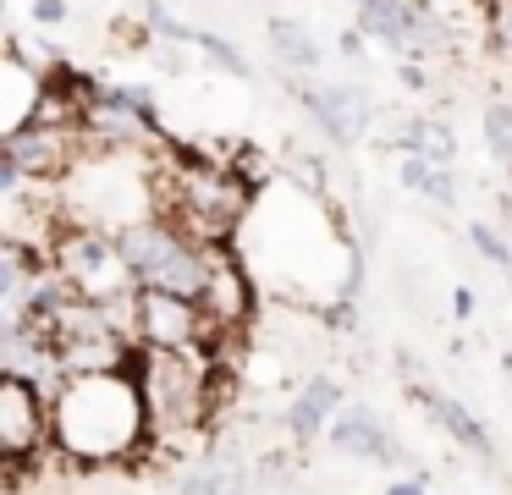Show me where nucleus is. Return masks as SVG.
Masks as SVG:
<instances>
[{
	"instance_id": "nucleus-1",
	"label": "nucleus",
	"mask_w": 512,
	"mask_h": 495,
	"mask_svg": "<svg viewBox=\"0 0 512 495\" xmlns=\"http://www.w3.org/2000/svg\"><path fill=\"white\" fill-rule=\"evenodd\" d=\"M50 424H56V446L72 462H122L155 429V418H149L138 374L111 369V374H72L67 391L50 402Z\"/></svg>"
},
{
	"instance_id": "nucleus-2",
	"label": "nucleus",
	"mask_w": 512,
	"mask_h": 495,
	"mask_svg": "<svg viewBox=\"0 0 512 495\" xmlns=\"http://www.w3.org/2000/svg\"><path fill=\"white\" fill-rule=\"evenodd\" d=\"M177 187H171L166 215L182 220L199 242H221L248 209V182L221 160H199L193 149H177Z\"/></svg>"
},
{
	"instance_id": "nucleus-3",
	"label": "nucleus",
	"mask_w": 512,
	"mask_h": 495,
	"mask_svg": "<svg viewBox=\"0 0 512 495\" xmlns=\"http://www.w3.org/2000/svg\"><path fill=\"white\" fill-rule=\"evenodd\" d=\"M138 385H144V402L155 429H193L204 413H210V363L193 352H166V347H138L133 363Z\"/></svg>"
},
{
	"instance_id": "nucleus-4",
	"label": "nucleus",
	"mask_w": 512,
	"mask_h": 495,
	"mask_svg": "<svg viewBox=\"0 0 512 495\" xmlns=\"http://www.w3.org/2000/svg\"><path fill=\"white\" fill-rule=\"evenodd\" d=\"M50 259L67 270V281L78 286L83 297L105 303V297H122V292H138V275L122 253V237L105 226H89V220H67L50 242Z\"/></svg>"
},
{
	"instance_id": "nucleus-5",
	"label": "nucleus",
	"mask_w": 512,
	"mask_h": 495,
	"mask_svg": "<svg viewBox=\"0 0 512 495\" xmlns=\"http://www.w3.org/2000/svg\"><path fill=\"white\" fill-rule=\"evenodd\" d=\"M358 28L397 61H430L452 50V28L430 0H358Z\"/></svg>"
},
{
	"instance_id": "nucleus-6",
	"label": "nucleus",
	"mask_w": 512,
	"mask_h": 495,
	"mask_svg": "<svg viewBox=\"0 0 512 495\" xmlns=\"http://www.w3.org/2000/svg\"><path fill=\"white\" fill-rule=\"evenodd\" d=\"M45 446H56V424H50V402L23 380V374H6L0 380V457L12 484L28 479L34 457Z\"/></svg>"
},
{
	"instance_id": "nucleus-7",
	"label": "nucleus",
	"mask_w": 512,
	"mask_h": 495,
	"mask_svg": "<svg viewBox=\"0 0 512 495\" xmlns=\"http://www.w3.org/2000/svg\"><path fill=\"white\" fill-rule=\"evenodd\" d=\"M210 330H221V325L204 308V297H177V292H160V286H138V347L193 352V347H204Z\"/></svg>"
},
{
	"instance_id": "nucleus-8",
	"label": "nucleus",
	"mask_w": 512,
	"mask_h": 495,
	"mask_svg": "<svg viewBox=\"0 0 512 495\" xmlns=\"http://www.w3.org/2000/svg\"><path fill=\"white\" fill-rule=\"evenodd\" d=\"M292 94L303 99V110L314 116V127L331 143L353 149V143L369 138V121H375V105L358 83H292Z\"/></svg>"
},
{
	"instance_id": "nucleus-9",
	"label": "nucleus",
	"mask_w": 512,
	"mask_h": 495,
	"mask_svg": "<svg viewBox=\"0 0 512 495\" xmlns=\"http://www.w3.org/2000/svg\"><path fill=\"white\" fill-rule=\"evenodd\" d=\"M116 237H122V253H127V264H133L138 286H149L182 248H188L193 231L182 226V220H171V215H138V220H127Z\"/></svg>"
},
{
	"instance_id": "nucleus-10",
	"label": "nucleus",
	"mask_w": 512,
	"mask_h": 495,
	"mask_svg": "<svg viewBox=\"0 0 512 495\" xmlns=\"http://www.w3.org/2000/svg\"><path fill=\"white\" fill-rule=\"evenodd\" d=\"M325 440H331L336 451H347V457H364V462H402V446L391 440L386 418L364 402H347L342 413L331 418Z\"/></svg>"
},
{
	"instance_id": "nucleus-11",
	"label": "nucleus",
	"mask_w": 512,
	"mask_h": 495,
	"mask_svg": "<svg viewBox=\"0 0 512 495\" xmlns=\"http://www.w3.org/2000/svg\"><path fill=\"white\" fill-rule=\"evenodd\" d=\"M408 391H413V402H419L424 413H430L435 424H441V429H446V435H452V440H457V446H463V451H474V457L496 462V440L485 435V424H479V418L468 413V407L457 402V396L435 391V385H424V380H413Z\"/></svg>"
},
{
	"instance_id": "nucleus-12",
	"label": "nucleus",
	"mask_w": 512,
	"mask_h": 495,
	"mask_svg": "<svg viewBox=\"0 0 512 495\" xmlns=\"http://www.w3.org/2000/svg\"><path fill=\"white\" fill-rule=\"evenodd\" d=\"M342 407H347V402H342V385H336L331 374H314V380L287 402V435H292V440L325 435V429H331V418L342 413Z\"/></svg>"
},
{
	"instance_id": "nucleus-13",
	"label": "nucleus",
	"mask_w": 512,
	"mask_h": 495,
	"mask_svg": "<svg viewBox=\"0 0 512 495\" xmlns=\"http://www.w3.org/2000/svg\"><path fill=\"white\" fill-rule=\"evenodd\" d=\"M204 308L215 314V325L232 330L248 319V308H254V286H248V275L237 270V259H215V275H210V292H204Z\"/></svg>"
},
{
	"instance_id": "nucleus-14",
	"label": "nucleus",
	"mask_w": 512,
	"mask_h": 495,
	"mask_svg": "<svg viewBox=\"0 0 512 495\" xmlns=\"http://www.w3.org/2000/svg\"><path fill=\"white\" fill-rule=\"evenodd\" d=\"M265 44H270V55H276L287 72H320V44H314V33L303 28V22L270 17L265 22Z\"/></svg>"
},
{
	"instance_id": "nucleus-15",
	"label": "nucleus",
	"mask_w": 512,
	"mask_h": 495,
	"mask_svg": "<svg viewBox=\"0 0 512 495\" xmlns=\"http://www.w3.org/2000/svg\"><path fill=\"white\" fill-rule=\"evenodd\" d=\"M397 149L424 154V160H435V165H457V132H452V121H441V116H413L408 127H402Z\"/></svg>"
},
{
	"instance_id": "nucleus-16",
	"label": "nucleus",
	"mask_w": 512,
	"mask_h": 495,
	"mask_svg": "<svg viewBox=\"0 0 512 495\" xmlns=\"http://www.w3.org/2000/svg\"><path fill=\"white\" fill-rule=\"evenodd\" d=\"M171 490H177V495H243L248 490V473L237 468V462H204V468L177 473Z\"/></svg>"
},
{
	"instance_id": "nucleus-17",
	"label": "nucleus",
	"mask_w": 512,
	"mask_h": 495,
	"mask_svg": "<svg viewBox=\"0 0 512 495\" xmlns=\"http://www.w3.org/2000/svg\"><path fill=\"white\" fill-rule=\"evenodd\" d=\"M485 149L512 171V105H507V99L485 105Z\"/></svg>"
},
{
	"instance_id": "nucleus-18",
	"label": "nucleus",
	"mask_w": 512,
	"mask_h": 495,
	"mask_svg": "<svg viewBox=\"0 0 512 495\" xmlns=\"http://www.w3.org/2000/svg\"><path fill=\"white\" fill-rule=\"evenodd\" d=\"M193 44H199V50L210 55L215 66H226L232 77H248V61H243V50H237L232 39H221V33H204V28H199V33H193Z\"/></svg>"
},
{
	"instance_id": "nucleus-19",
	"label": "nucleus",
	"mask_w": 512,
	"mask_h": 495,
	"mask_svg": "<svg viewBox=\"0 0 512 495\" xmlns=\"http://www.w3.org/2000/svg\"><path fill=\"white\" fill-rule=\"evenodd\" d=\"M144 22L160 33V39H171V44H193V33H199L193 22H182L177 11H166V6H160V0H149V6H144Z\"/></svg>"
},
{
	"instance_id": "nucleus-20",
	"label": "nucleus",
	"mask_w": 512,
	"mask_h": 495,
	"mask_svg": "<svg viewBox=\"0 0 512 495\" xmlns=\"http://www.w3.org/2000/svg\"><path fill=\"white\" fill-rule=\"evenodd\" d=\"M468 242L479 248V259H490L496 270H507V275H512V248H507V242H501L496 231L485 226V220H474V226H468Z\"/></svg>"
},
{
	"instance_id": "nucleus-21",
	"label": "nucleus",
	"mask_w": 512,
	"mask_h": 495,
	"mask_svg": "<svg viewBox=\"0 0 512 495\" xmlns=\"http://www.w3.org/2000/svg\"><path fill=\"white\" fill-rule=\"evenodd\" d=\"M424 198H430V204H441V209H457V176H452V165H435L430 182H424Z\"/></svg>"
},
{
	"instance_id": "nucleus-22",
	"label": "nucleus",
	"mask_w": 512,
	"mask_h": 495,
	"mask_svg": "<svg viewBox=\"0 0 512 495\" xmlns=\"http://www.w3.org/2000/svg\"><path fill=\"white\" fill-rule=\"evenodd\" d=\"M430 171H435V160H424V154H402V165H397V182L408 187V193H424V182H430Z\"/></svg>"
},
{
	"instance_id": "nucleus-23",
	"label": "nucleus",
	"mask_w": 512,
	"mask_h": 495,
	"mask_svg": "<svg viewBox=\"0 0 512 495\" xmlns=\"http://www.w3.org/2000/svg\"><path fill=\"white\" fill-rule=\"evenodd\" d=\"M490 39L512 55V0H490Z\"/></svg>"
},
{
	"instance_id": "nucleus-24",
	"label": "nucleus",
	"mask_w": 512,
	"mask_h": 495,
	"mask_svg": "<svg viewBox=\"0 0 512 495\" xmlns=\"http://www.w3.org/2000/svg\"><path fill=\"white\" fill-rule=\"evenodd\" d=\"M292 176H298L303 187H314V193L325 187V171H320V160H314V154H298V160H292Z\"/></svg>"
},
{
	"instance_id": "nucleus-25",
	"label": "nucleus",
	"mask_w": 512,
	"mask_h": 495,
	"mask_svg": "<svg viewBox=\"0 0 512 495\" xmlns=\"http://www.w3.org/2000/svg\"><path fill=\"white\" fill-rule=\"evenodd\" d=\"M424 490H430V473L424 468H413V473H402V479L386 484V495H424Z\"/></svg>"
},
{
	"instance_id": "nucleus-26",
	"label": "nucleus",
	"mask_w": 512,
	"mask_h": 495,
	"mask_svg": "<svg viewBox=\"0 0 512 495\" xmlns=\"http://www.w3.org/2000/svg\"><path fill=\"white\" fill-rule=\"evenodd\" d=\"M34 22H45V28H56V22H67V0H34Z\"/></svg>"
},
{
	"instance_id": "nucleus-27",
	"label": "nucleus",
	"mask_w": 512,
	"mask_h": 495,
	"mask_svg": "<svg viewBox=\"0 0 512 495\" xmlns=\"http://www.w3.org/2000/svg\"><path fill=\"white\" fill-rule=\"evenodd\" d=\"M397 77H402V88H413V94H424V88H430V72H424L419 61H402Z\"/></svg>"
},
{
	"instance_id": "nucleus-28",
	"label": "nucleus",
	"mask_w": 512,
	"mask_h": 495,
	"mask_svg": "<svg viewBox=\"0 0 512 495\" xmlns=\"http://www.w3.org/2000/svg\"><path fill=\"white\" fill-rule=\"evenodd\" d=\"M474 308H479L474 292H468V286H457V292H452V314H457V319H474Z\"/></svg>"
},
{
	"instance_id": "nucleus-29",
	"label": "nucleus",
	"mask_w": 512,
	"mask_h": 495,
	"mask_svg": "<svg viewBox=\"0 0 512 495\" xmlns=\"http://www.w3.org/2000/svg\"><path fill=\"white\" fill-rule=\"evenodd\" d=\"M364 39H369L364 28H347L342 39H336V44H342V55H353V61H358V55H364Z\"/></svg>"
}]
</instances>
